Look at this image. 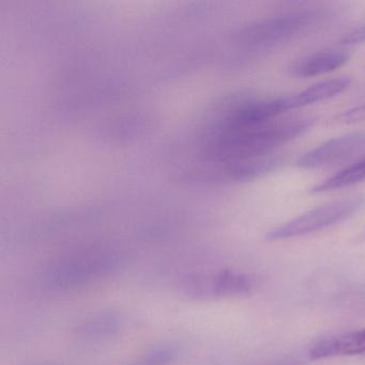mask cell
<instances>
[{"mask_svg":"<svg viewBox=\"0 0 365 365\" xmlns=\"http://www.w3.org/2000/svg\"><path fill=\"white\" fill-rule=\"evenodd\" d=\"M365 208V195L351 196L322 205L269 230L268 241H282L337 225Z\"/></svg>","mask_w":365,"mask_h":365,"instance_id":"cell-4","label":"cell"},{"mask_svg":"<svg viewBox=\"0 0 365 365\" xmlns=\"http://www.w3.org/2000/svg\"><path fill=\"white\" fill-rule=\"evenodd\" d=\"M363 181H365V159L347 166L341 172L314 185L311 192L314 194L327 193V192L352 187Z\"/></svg>","mask_w":365,"mask_h":365,"instance_id":"cell-11","label":"cell"},{"mask_svg":"<svg viewBox=\"0 0 365 365\" xmlns=\"http://www.w3.org/2000/svg\"><path fill=\"white\" fill-rule=\"evenodd\" d=\"M348 59L349 55L345 51H320L294 61L288 68V72L294 78H314L339 69Z\"/></svg>","mask_w":365,"mask_h":365,"instance_id":"cell-7","label":"cell"},{"mask_svg":"<svg viewBox=\"0 0 365 365\" xmlns=\"http://www.w3.org/2000/svg\"><path fill=\"white\" fill-rule=\"evenodd\" d=\"M365 354V328L317 341L309 350L311 360Z\"/></svg>","mask_w":365,"mask_h":365,"instance_id":"cell-8","label":"cell"},{"mask_svg":"<svg viewBox=\"0 0 365 365\" xmlns=\"http://www.w3.org/2000/svg\"><path fill=\"white\" fill-rule=\"evenodd\" d=\"M365 42V25L354 29L348 33L341 40V44L345 46H352V44H360Z\"/></svg>","mask_w":365,"mask_h":365,"instance_id":"cell-14","label":"cell"},{"mask_svg":"<svg viewBox=\"0 0 365 365\" xmlns=\"http://www.w3.org/2000/svg\"><path fill=\"white\" fill-rule=\"evenodd\" d=\"M350 83L351 81L347 76L322 81L317 84L312 85L311 87L300 91V93L288 96V97H282V108H283L284 112H286V110L305 108V106L331 99V98L344 93L350 86Z\"/></svg>","mask_w":365,"mask_h":365,"instance_id":"cell-9","label":"cell"},{"mask_svg":"<svg viewBox=\"0 0 365 365\" xmlns=\"http://www.w3.org/2000/svg\"><path fill=\"white\" fill-rule=\"evenodd\" d=\"M123 318L119 312L104 309L86 316L78 322L76 335L85 341H95L108 339L123 328Z\"/></svg>","mask_w":365,"mask_h":365,"instance_id":"cell-10","label":"cell"},{"mask_svg":"<svg viewBox=\"0 0 365 365\" xmlns=\"http://www.w3.org/2000/svg\"><path fill=\"white\" fill-rule=\"evenodd\" d=\"M365 150V130L333 138L299 158L297 165L303 170H316L339 163Z\"/></svg>","mask_w":365,"mask_h":365,"instance_id":"cell-6","label":"cell"},{"mask_svg":"<svg viewBox=\"0 0 365 365\" xmlns=\"http://www.w3.org/2000/svg\"><path fill=\"white\" fill-rule=\"evenodd\" d=\"M121 255L112 250H93L61 258L41 274L42 286L52 292H70L102 281L123 267Z\"/></svg>","mask_w":365,"mask_h":365,"instance_id":"cell-2","label":"cell"},{"mask_svg":"<svg viewBox=\"0 0 365 365\" xmlns=\"http://www.w3.org/2000/svg\"><path fill=\"white\" fill-rule=\"evenodd\" d=\"M365 121V104L344 110L331 119V125H350Z\"/></svg>","mask_w":365,"mask_h":365,"instance_id":"cell-13","label":"cell"},{"mask_svg":"<svg viewBox=\"0 0 365 365\" xmlns=\"http://www.w3.org/2000/svg\"><path fill=\"white\" fill-rule=\"evenodd\" d=\"M311 117L274 119L268 100L234 96L226 100L207 123L200 143V155L212 178L232 164L271 155V151L307 133Z\"/></svg>","mask_w":365,"mask_h":365,"instance_id":"cell-1","label":"cell"},{"mask_svg":"<svg viewBox=\"0 0 365 365\" xmlns=\"http://www.w3.org/2000/svg\"><path fill=\"white\" fill-rule=\"evenodd\" d=\"M178 354L179 347L175 344H160L145 351L129 365H172Z\"/></svg>","mask_w":365,"mask_h":365,"instance_id":"cell-12","label":"cell"},{"mask_svg":"<svg viewBox=\"0 0 365 365\" xmlns=\"http://www.w3.org/2000/svg\"><path fill=\"white\" fill-rule=\"evenodd\" d=\"M322 9H304L264 19L243 29L241 43L253 48H271L304 35L326 20Z\"/></svg>","mask_w":365,"mask_h":365,"instance_id":"cell-3","label":"cell"},{"mask_svg":"<svg viewBox=\"0 0 365 365\" xmlns=\"http://www.w3.org/2000/svg\"><path fill=\"white\" fill-rule=\"evenodd\" d=\"M253 286L254 279L250 275L236 270L198 273L183 282L185 294L202 300L242 296L249 294Z\"/></svg>","mask_w":365,"mask_h":365,"instance_id":"cell-5","label":"cell"}]
</instances>
